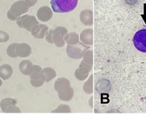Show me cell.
I'll list each match as a JSON object with an SVG mask.
<instances>
[{
	"mask_svg": "<svg viewBox=\"0 0 146 114\" xmlns=\"http://www.w3.org/2000/svg\"><path fill=\"white\" fill-rule=\"evenodd\" d=\"M78 0H51L52 10L56 13H68L76 8Z\"/></svg>",
	"mask_w": 146,
	"mask_h": 114,
	"instance_id": "cell-1",
	"label": "cell"
},
{
	"mask_svg": "<svg viewBox=\"0 0 146 114\" xmlns=\"http://www.w3.org/2000/svg\"><path fill=\"white\" fill-rule=\"evenodd\" d=\"M29 10V5L23 0H19L11 5L10 10L7 12V17L10 20L16 21L20 16L26 14Z\"/></svg>",
	"mask_w": 146,
	"mask_h": 114,
	"instance_id": "cell-2",
	"label": "cell"
},
{
	"mask_svg": "<svg viewBox=\"0 0 146 114\" xmlns=\"http://www.w3.org/2000/svg\"><path fill=\"white\" fill-rule=\"evenodd\" d=\"M16 24L20 28H24L27 31L31 32L34 26L39 24V22L36 20V18L33 16L29 14H24L20 16L16 20Z\"/></svg>",
	"mask_w": 146,
	"mask_h": 114,
	"instance_id": "cell-3",
	"label": "cell"
},
{
	"mask_svg": "<svg viewBox=\"0 0 146 114\" xmlns=\"http://www.w3.org/2000/svg\"><path fill=\"white\" fill-rule=\"evenodd\" d=\"M133 43L137 49L146 53V29H141L136 32L133 37Z\"/></svg>",
	"mask_w": 146,
	"mask_h": 114,
	"instance_id": "cell-4",
	"label": "cell"
},
{
	"mask_svg": "<svg viewBox=\"0 0 146 114\" xmlns=\"http://www.w3.org/2000/svg\"><path fill=\"white\" fill-rule=\"evenodd\" d=\"M16 53L18 57L25 58L30 56L32 53V48L29 44L25 43H18L16 47Z\"/></svg>",
	"mask_w": 146,
	"mask_h": 114,
	"instance_id": "cell-5",
	"label": "cell"
},
{
	"mask_svg": "<svg viewBox=\"0 0 146 114\" xmlns=\"http://www.w3.org/2000/svg\"><path fill=\"white\" fill-rule=\"evenodd\" d=\"M18 68H19L20 72L23 74L29 76L33 71L34 65L30 60L25 59V60H23L20 63Z\"/></svg>",
	"mask_w": 146,
	"mask_h": 114,
	"instance_id": "cell-6",
	"label": "cell"
},
{
	"mask_svg": "<svg viewBox=\"0 0 146 114\" xmlns=\"http://www.w3.org/2000/svg\"><path fill=\"white\" fill-rule=\"evenodd\" d=\"M12 74H13V69L10 65L5 64L0 66V78L3 80H7L10 78Z\"/></svg>",
	"mask_w": 146,
	"mask_h": 114,
	"instance_id": "cell-7",
	"label": "cell"
},
{
	"mask_svg": "<svg viewBox=\"0 0 146 114\" xmlns=\"http://www.w3.org/2000/svg\"><path fill=\"white\" fill-rule=\"evenodd\" d=\"M51 15H52V12L51 10L47 7H42V8H39V10L37 11L36 13V16L37 18L39 20L45 22L51 18Z\"/></svg>",
	"mask_w": 146,
	"mask_h": 114,
	"instance_id": "cell-8",
	"label": "cell"
},
{
	"mask_svg": "<svg viewBox=\"0 0 146 114\" xmlns=\"http://www.w3.org/2000/svg\"><path fill=\"white\" fill-rule=\"evenodd\" d=\"M47 30V27L45 25L37 24L35 26H34L31 30V35L33 36L36 39H43L44 37V34L45 30Z\"/></svg>",
	"mask_w": 146,
	"mask_h": 114,
	"instance_id": "cell-9",
	"label": "cell"
},
{
	"mask_svg": "<svg viewBox=\"0 0 146 114\" xmlns=\"http://www.w3.org/2000/svg\"><path fill=\"white\" fill-rule=\"evenodd\" d=\"M17 104V101L13 98H5L2 99L0 102V107H1V111L3 113H5V111L8 109L9 107L14 105Z\"/></svg>",
	"mask_w": 146,
	"mask_h": 114,
	"instance_id": "cell-10",
	"label": "cell"
},
{
	"mask_svg": "<svg viewBox=\"0 0 146 114\" xmlns=\"http://www.w3.org/2000/svg\"><path fill=\"white\" fill-rule=\"evenodd\" d=\"M17 45L18 43H12V44L8 47L6 52L9 57H12V58H16V57H18L16 53V47L17 46Z\"/></svg>",
	"mask_w": 146,
	"mask_h": 114,
	"instance_id": "cell-11",
	"label": "cell"
},
{
	"mask_svg": "<svg viewBox=\"0 0 146 114\" xmlns=\"http://www.w3.org/2000/svg\"><path fill=\"white\" fill-rule=\"evenodd\" d=\"M41 67L39 66H36V65H34L33 71L31 74L29 76L30 79L31 80L40 79V77H41Z\"/></svg>",
	"mask_w": 146,
	"mask_h": 114,
	"instance_id": "cell-12",
	"label": "cell"
},
{
	"mask_svg": "<svg viewBox=\"0 0 146 114\" xmlns=\"http://www.w3.org/2000/svg\"><path fill=\"white\" fill-rule=\"evenodd\" d=\"M10 39V35L6 32L0 30V43H6Z\"/></svg>",
	"mask_w": 146,
	"mask_h": 114,
	"instance_id": "cell-13",
	"label": "cell"
},
{
	"mask_svg": "<svg viewBox=\"0 0 146 114\" xmlns=\"http://www.w3.org/2000/svg\"><path fill=\"white\" fill-rule=\"evenodd\" d=\"M21 109L16 105L9 107L5 111V113H21Z\"/></svg>",
	"mask_w": 146,
	"mask_h": 114,
	"instance_id": "cell-14",
	"label": "cell"
},
{
	"mask_svg": "<svg viewBox=\"0 0 146 114\" xmlns=\"http://www.w3.org/2000/svg\"><path fill=\"white\" fill-rule=\"evenodd\" d=\"M30 83L34 87H39L42 84H43V81L41 79L37 80H31L30 79Z\"/></svg>",
	"mask_w": 146,
	"mask_h": 114,
	"instance_id": "cell-15",
	"label": "cell"
},
{
	"mask_svg": "<svg viewBox=\"0 0 146 114\" xmlns=\"http://www.w3.org/2000/svg\"><path fill=\"white\" fill-rule=\"evenodd\" d=\"M23 1H25L29 5V8H31V7L34 6L36 4L38 0H23Z\"/></svg>",
	"mask_w": 146,
	"mask_h": 114,
	"instance_id": "cell-16",
	"label": "cell"
},
{
	"mask_svg": "<svg viewBox=\"0 0 146 114\" xmlns=\"http://www.w3.org/2000/svg\"><path fill=\"white\" fill-rule=\"evenodd\" d=\"M2 84H3V81H2V80L0 78V86H1V85Z\"/></svg>",
	"mask_w": 146,
	"mask_h": 114,
	"instance_id": "cell-17",
	"label": "cell"
}]
</instances>
